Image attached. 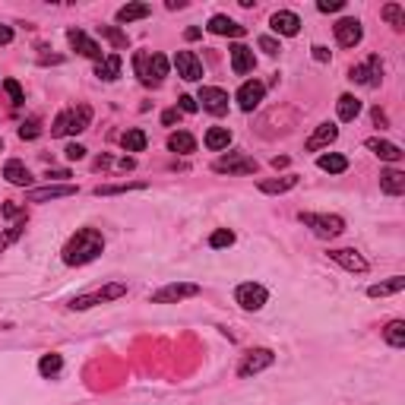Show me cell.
Here are the masks:
<instances>
[{
    "label": "cell",
    "mask_w": 405,
    "mask_h": 405,
    "mask_svg": "<svg viewBox=\"0 0 405 405\" xmlns=\"http://www.w3.org/2000/svg\"><path fill=\"white\" fill-rule=\"evenodd\" d=\"M105 250V238L98 228H79V231L73 234V238L63 244L61 250V260L67 263V266H86V263L98 260Z\"/></svg>",
    "instance_id": "6da1fadb"
},
{
    "label": "cell",
    "mask_w": 405,
    "mask_h": 405,
    "mask_svg": "<svg viewBox=\"0 0 405 405\" xmlns=\"http://www.w3.org/2000/svg\"><path fill=\"white\" fill-rule=\"evenodd\" d=\"M89 124H92V108L89 105H76V108H67L54 117L51 137H76V133L89 130Z\"/></svg>",
    "instance_id": "7a4b0ae2"
},
{
    "label": "cell",
    "mask_w": 405,
    "mask_h": 405,
    "mask_svg": "<svg viewBox=\"0 0 405 405\" xmlns=\"http://www.w3.org/2000/svg\"><path fill=\"white\" fill-rule=\"evenodd\" d=\"M133 70H137L139 83L143 86H158L168 76V57L165 54H146V51H137L133 54Z\"/></svg>",
    "instance_id": "3957f363"
},
{
    "label": "cell",
    "mask_w": 405,
    "mask_h": 405,
    "mask_svg": "<svg viewBox=\"0 0 405 405\" xmlns=\"http://www.w3.org/2000/svg\"><path fill=\"white\" fill-rule=\"evenodd\" d=\"M298 219H301L304 228H310V231H314L316 238H323V240L339 238V234L345 231V219H342V215H330V213H298Z\"/></svg>",
    "instance_id": "277c9868"
},
{
    "label": "cell",
    "mask_w": 405,
    "mask_h": 405,
    "mask_svg": "<svg viewBox=\"0 0 405 405\" xmlns=\"http://www.w3.org/2000/svg\"><path fill=\"white\" fill-rule=\"evenodd\" d=\"M213 171L215 174H257L260 165H257V158H250L247 152H228V155H219L213 162Z\"/></svg>",
    "instance_id": "5b68a950"
},
{
    "label": "cell",
    "mask_w": 405,
    "mask_h": 405,
    "mask_svg": "<svg viewBox=\"0 0 405 405\" xmlns=\"http://www.w3.org/2000/svg\"><path fill=\"white\" fill-rule=\"evenodd\" d=\"M124 295H127V285H124V282H108L105 289L92 291V295H79V298H73V301H70L67 307H70V310H89V307H95V304L114 301V298H124Z\"/></svg>",
    "instance_id": "8992f818"
},
{
    "label": "cell",
    "mask_w": 405,
    "mask_h": 405,
    "mask_svg": "<svg viewBox=\"0 0 405 405\" xmlns=\"http://www.w3.org/2000/svg\"><path fill=\"white\" fill-rule=\"evenodd\" d=\"M273 364H275V351L273 349H250L238 364V377L240 380L257 377V374H263L266 367H273Z\"/></svg>",
    "instance_id": "52a82bcc"
},
{
    "label": "cell",
    "mask_w": 405,
    "mask_h": 405,
    "mask_svg": "<svg viewBox=\"0 0 405 405\" xmlns=\"http://www.w3.org/2000/svg\"><path fill=\"white\" fill-rule=\"evenodd\" d=\"M197 295H199L197 282H168V285H162L158 291H152L149 301L152 304H178V301H184V298H197Z\"/></svg>",
    "instance_id": "ba28073f"
},
{
    "label": "cell",
    "mask_w": 405,
    "mask_h": 405,
    "mask_svg": "<svg viewBox=\"0 0 405 405\" xmlns=\"http://www.w3.org/2000/svg\"><path fill=\"white\" fill-rule=\"evenodd\" d=\"M349 79L367 86V89H377V86L383 83V61H380L377 54H371V57H367V63H358V67L349 70Z\"/></svg>",
    "instance_id": "9c48e42d"
},
{
    "label": "cell",
    "mask_w": 405,
    "mask_h": 405,
    "mask_svg": "<svg viewBox=\"0 0 405 405\" xmlns=\"http://www.w3.org/2000/svg\"><path fill=\"white\" fill-rule=\"evenodd\" d=\"M234 301L244 310H263L269 301V291L263 289L260 282H240L238 289H234Z\"/></svg>",
    "instance_id": "30bf717a"
},
{
    "label": "cell",
    "mask_w": 405,
    "mask_h": 405,
    "mask_svg": "<svg viewBox=\"0 0 405 405\" xmlns=\"http://www.w3.org/2000/svg\"><path fill=\"white\" fill-rule=\"evenodd\" d=\"M79 187L76 184H48V187H32L26 193V203H51V199H63V197H76Z\"/></svg>",
    "instance_id": "8fae6325"
},
{
    "label": "cell",
    "mask_w": 405,
    "mask_h": 405,
    "mask_svg": "<svg viewBox=\"0 0 405 405\" xmlns=\"http://www.w3.org/2000/svg\"><path fill=\"white\" fill-rule=\"evenodd\" d=\"M67 42H70V48L79 51V54L89 57V61H95V63L105 61V54H102V48H98V42H92L83 29H67Z\"/></svg>",
    "instance_id": "7c38bea8"
},
{
    "label": "cell",
    "mask_w": 405,
    "mask_h": 405,
    "mask_svg": "<svg viewBox=\"0 0 405 405\" xmlns=\"http://www.w3.org/2000/svg\"><path fill=\"white\" fill-rule=\"evenodd\" d=\"M197 105H203L209 114L222 117V114H228V92L219 89V86H203V89H199Z\"/></svg>",
    "instance_id": "4fadbf2b"
},
{
    "label": "cell",
    "mask_w": 405,
    "mask_h": 405,
    "mask_svg": "<svg viewBox=\"0 0 405 405\" xmlns=\"http://www.w3.org/2000/svg\"><path fill=\"white\" fill-rule=\"evenodd\" d=\"M330 260L339 263V266H342L345 273H355V275L367 273V260H364V257L358 254L355 247H333V250H330Z\"/></svg>",
    "instance_id": "5bb4252c"
},
{
    "label": "cell",
    "mask_w": 405,
    "mask_h": 405,
    "mask_svg": "<svg viewBox=\"0 0 405 405\" xmlns=\"http://www.w3.org/2000/svg\"><path fill=\"white\" fill-rule=\"evenodd\" d=\"M361 38H364L361 20H355V16H345V20L336 22V42L342 45V48H355V45H361Z\"/></svg>",
    "instance_id": "9a60e30c"
},
{
    "label": "cell",
    "mask_w": 405,
    "mask_h": 405,
    "mask_svg": "<svg viewBox=\"0 0 405 405\" xmlns=\"http://www.w3.org/2000/svg\"><path fill=\"white\" fill-rule=\"evenodd\" d=\"M174 67H178V76L187 79V83H199L203 79V63L193 51H178L174 54Z\"/></svg>",
    "instance_id": "2e32d148"
},
{
    "label": "cell",
    "mask_w": 405,
    "mask_h": 405,
    "mask_svg": "<svg viewBox=\"0 0 405 405\" xmlns=\"http://www.w3.org/2000/svg\"><path fill=\"white\" fill-rule=\"evenodd\" d=\"M263 95H266V86H263L260 79H247V83L238 89V95H234V98H238L240 111H254V108H260Z\"/></svg>",
    "instance_id": "e0dca14e"
},
{
    "label": "cell",
    "mask_w": 405,
    "mask_h": 405,
    "mask_svg": "<svg viewBox=\"0 0 405 405\" xmlns=\"http://www.w3.org/2000/svg\"><path fill=\"white\" fill-rule=\"evenodd\" d=\"M269 26H273L275 35H285V38H291V35L301 32V20H298V13H291V10H279V13L269 16Z\"/></svg>",
    "instance_id": "ac0fdd59"
},
{
    "label": "cell",
    "mask_w": 405,
    "mask_h": 405,
    "mask_svg": "<svg viewBox=\"0 0 405 405\" xmlns=\"http://www.w3.org/2000/svg\"><path fill=\"white\" fill-rule=\"evenodd\" d=\"M254 67H257V57H254V48H247V45H231V70L238 76H247V73H254Z\"/></svg>",
    "instance_id": "d6986e66"
},
{
    "label": "cell",
    "mask_w": 405,
    "mask_h": 405,
    "mask_svg": "<svg viewBox=\"0 0 405 405\" xmlns=\"http://www.w3.org/2000/svg\"><path fill=\"white\" fill-rule=\"evenodd\" d=\"M339 137V127L336 124H320L314 133H310V139L304 143V149L307 152H316V149H326V146H333Z\"/></svg>",
    "instance_id": "ffe728a7"
},
{
    "label": "cell",
    "mask_w": 405,
    "mask_h": 405,
    "mask_svg": "<svg viewBox=\"0 0 405 405\" xmlns=\"http://www.w3.org/2000/svg\"><path fill=\"white\" fill-rule=\"evenodd\" d=\"M209 32L213 35H228V38H244L247 35V26H240V22H234V20H228V16H213L209 20Z\"/></svg>",
    "instance_id": "44dd1931"
},
{
    "label": "cell",
    "mask_w": 405,
    "mask_h": 405,
    "mask_svg": "<svg viewBox=\"0 0 405 405\" xmlns=\"http://www.w3.org/2000/svg\"><path fill=\"white\" fill-rule=\"evenodd\" d=\"M380 190L390 193V197H402L405 193V171H399V168H383V171H380Z\"/></svg>",
    "instance_id": "7402d4cb"
},
{
    "label": "cell",
    "mask_w": 405,
    "mask_h": 405,
    "mask_svg": "<svg viewBox=\"0 0 405 405\" xmlns=\"http://www.w3.org/2000/svg\"><path fill=\"white\" fill-rule=\"evenodd\" d=\"M3 178H7L10 184H16V187H29V184L35 181V178H32V171H29V168L22 165L20 158H10L7 165H3Z\"/></svg>",
    "instance_id": "603a6c76"
},
{
    "label": "cell",
    "mask_w": 405,
    "mask_h": 405,
    "mask_svg": "<svg viewBox=\"0 0 405 405\" xmlns=\"http://www.w3.org/2000/svg\"><path fill=\"white\" fill-rule=\"evenodd\" d=\"M364 146H367V149H371L377 158H383V162H399V158H402V149H399L396 143H390V139H377V137H371Z\"/></svg>",
    "instance_id": "cb8c5ba5"
},
{
    "label": "cell",
    "mask_w": 405,
    "mask_h": 405,
    "mask_svg": "<svg viewBox=\"0 0 405 405\" xmlns=\"http://www.w3.org/2000/svg\"><path fill=\"white\" fill-rule=\"evenodd\" d=\"M298 174H285V178H266V181H260V193H269V197H273V193H289V190H295L298 187Z\"/></svg>",
    "instance_id": "d4e9b609"
},
{
    "label": "cell",
    "mask_w": 405,
    "mask_h": 405,
    "mask_svg": "<svg viewBox=\"0 0 405 405\" xmlns=\"http://www.w3.org/2000/svg\"><path fill=\"white\" fill-rule=\"evenodd\" d=\"M121 67H124L121 54H108L102 63H95V76H98V79H105V83H114L117 76H121Z\"/></svg>",
    "instance_id": "484cf974"
},
{
    "label": "cell",
    "mask_w": 405,
    "mask_h": 405,
    "mask_svg": "<svg viewBox=\"0 0 405 405\" xmlns=\"http://www.w3.org/2000/svg\"><path fill=\"white\" fill-rule=\"evenodd\" d=\"M152 13V7L149 3H127V7H121L117 10V16L114 20L121 22V26H130V22H137V20H146V16Z\"/></svg>",
    "instance_id": "4316f807"
},
{
    "label": "cell",
    "mask_w": 405,
    "mask_h": 405,
    "mask_svg": "<svg viewBox=\"0 0 405 405\" xmlns=\"http://www.w3.org/2000/svg\"><path fill=\"white\" fill-rule=\"evenodd\" d=\"M203 143H206V149L222 152V149H228V146H231V130H228V127H209Z\"/></svg>",
    "instance_id": "83f0119b"
},
{
    "label": "cell",
    "mask_w": 405,
    "mask_h": 405,
    "mask_svg": "<svg viewBox=\"0 0 405 405\" xmlns=\"http://www.w3.org/2000/svg\"><path fill=\"white\" fill-rule=\"evenodd\" d=\"M316 168L326 171V174H342V171H349V158L339 155V152H330V155L316 158Z\"/></svg>",
    "instance_id": "f1b7e54d"
},
{
    "label": "cell",
    "mask_w": 405,
    "mask_h": 405,
    "mask_svg": "<svg viewBox=\"0 0 405 405\" xmlns=\"http://www.w3.org/2000/svg\"><path fill=\"white\" fill-rule=\"evenodd\" d=\"M168 149L178 152V155H190V152H197V139H193L187 130H178V133L168 137Z\"/></svg>",
    "instance_id": "f546056e"
},
{
    "label": "cell",
    "mask_w": 405,
    "mask_h": 405,
    "mask_svg": "<svg viewBox=\"0 0 405 405\" xmlns=\"http://www.w3.org/2000/svg\"><path fill=\"white\" fill-rule=\"evenodd\" d=\"M336 111H339V121H345V124H349V121H355V117L361 114V102H358L355 95H349V92H345V95H339Z\"/></svg>",
    "instance_id": "4dcf8cb0"
},
{
    "label": "cell",
    "mask_w": 405,
    "mask_h": 405,
    "mask_svg": "<svg viewBox=\"0 0 405 405\" xmlns=\"http://www.w3.org/2000/svg\"><path fill=\"white\" fill-rule=\"evenodd\" d=\"M130 190H146L143 181H127V184H102L95 187V197H117V193H130Z\"/></svg>",
    "instance_id": "1f68e13d"
},
{
    "label": "cell",
    "mask_w": 405,
    "mask_h": 405,
    "mask_svg": "<svg viewBox=\"0 0 405 405\" xmlns=\"http://www.w3.org/2000/svg\"><path fill=\"white\" fill-rule=\"evenodd\" d=\"M405 289V279L402 275H392L390 282H380V285H371L367 289V298H386V295H396V291Z\"/></svg>",
    "instance_id": "d6a6232c"
},
{
    "label": "cell",
    "mask_w": 405,
    "mask_h": 405,
    "mask_svg": "<svg viewBox=\"0 0 405 405\" xmlns=\"http://www.w3.org/2000/svg\"><path fill=\"white\" fill-rule=\"evenodd\" d=\"M383 339H386V345H392V349H405V320H390V323H386Z\"/></svg>",
    "instance_id": "836d02e7"
},
{
    "label": "cell",
    "mask_w": 405,
    "mask_h": 405,
    "mask_svg": "<svg viewBox=\"0 0 405 405\" xmlns=\"http://www.w3.org/2000/svg\"><path fill=\"white\" fill-rule=\"evenodd\" d=\"M146 143H149V137H146L139 127H133V130H127L124 137H121V146H124V152H143Z\"/></svg>",
    "instance_id": "e575fe53"
},
{
    "label": "cell",
    "mask_w": 405,
    "mask_h": 405,
    "mask_svg": "<svg viewBox=\"0 0 405 405\" xmlns=\"http://www.w3.org/2000/svg\"><path fill=\"white\" fill-rule=\"evenodd\" d=\"M22 234H26V215H22L20 222H13V225H10L7 231L0 234V254H3L7 247H13V244L22 238Z\"/></svg>",
    "instance_id": "d590c367"
},
{
    "label": "cell",
    "mask_w": 405,
    "mask_h": 405,
    "mask_svg": "<svg viewBox=\"0 0 405 405\" xmlns=\"http://www.w3.org/2000/svg\"><path fill=\"white\" fill-rule=\"evenodd\" d=\"M380 16H383V20L390 22L396 32H402V29H405V10H402V3H386V7L380 10Z\"/></svg>",
    "instance_id": "8d00e7d4"
},
{
    "label": "cell",
    "mask_w": 405,
    "mask_h": 405,
    "mask_svg": "<svg viewBox=\"0 0 405 405\" xmlns=\"http://www.w3.org/2000/svg\"><path fill=\"white\" fill-rule=\"evenodd\" d=\"M61 371H63V358L57 355V351H51V355H45L42 361H38V374H42V377H57Z\"/></svg>",
    "instance_id": "74e56055"
},
{
    "label": "cell",
    "mask_w": 405,
    "mask_h": 405,
    "mask_svg": "<svg viewBox=\"0 0 405 405\" xmlns=\"http://www.w3.org/2000/svg\"><path fill=\"white\" fill-rule=\"evenodd\" d=\"M98 32H102V38H108V42L114 45L117 51H127V45H130L127 32H121V29H117V26H98Z\"/></svg>",
    "instance_id": "f35d334b"
},
{
    "label": "cell",
    "mask_w": 405,
    "mask_h": 405,
    "mask_svg": "<svg viewBox=\"0 0 405 405\" xmlns=\"http://www.w3.org/2000/svg\"><path fill=\"white\" fill-rule=\"evenodd\" d=\"M231 244H234V231H231V228H219V231L209 234V247H213V250L231 247Z\"/></svg>",
    "instance_id": "ab89813d"
},
{
    "label": "cell",
    "mask_w": 405,
    "mask_h": 405,
    "mask_svg": "<svg viewBox=\"0 0 405 405\" xmlns=\"http://www.w3.org/2000/svg\"><path fill=\"white\" fill-rule=\"evenodd\" d=\"M38 137H42V127H38V121H35V117L22 121V124H20V139H38Z\"/></svg>",
    "instance_id": "60d3db41"
},
{
    "label": "cell",
    "mask_w": 405,
    "mask_h": 405,
    "mask_svg": "<svg viewBox=\"0 0 405 405\" xmlns=\"http://www.w3.org/2000/svg\"><path fill=\"white\" fill-rule=\"evenodd\" d=\"M3 89H7V95L13 98V105H22V102H26V95H22V86L16 83V79H3Z\"/></svg>",
    "instance_id": "b9f144b4"
},
{
    "label": "cell",
    "mask_w": 405,
    "mask_h": 405,
    "mask_svg": "<svg viewBox=\"0 0 405 405\" xmlns=\"http://www.w3.org/2000/svg\"><path fill=\"white\" fill-rule=\"evenodd\" d=\"M0 215H3V219H22V215H26V206H20V203H7V206H0Z\"/></svg>",
    "instance_id": "7bdbcfd3"
},
{
    "label": "cell",
    "mask_w": 405,
    "mask_h": 405,
    "mask_svg": "<svg viewBox=\"0 0 405 405\" xmlns=\"http://www.w3.org/2000/svg\"><path fill=\"white\" fill-rule=\"evenodd\" d=\"M345 7V0H316V10L320 13H339Z\"/></svg>",
    "instance_id": "ee69618b"
},
{
    "label": "cell",
    "mask_w": 405,
    "mask_h": 405,
    "mask_svg": "<svg viewBox=\"0 0 405 405\" xmlns=\"http://www.w3.org/2000/svg\"><path fill=\"white\" fill-rule=\"evenodd\" d=\"M260 51H266L269 57H275L282 51V45L275 42V38H269V35H263V38H260Z\"/></svg>",
    "instance_id": "f6af8a7d"
},
{
    "label": "cell",
    "mask_w": 405,
    "mask_h": 405,
    "mask_svg": "<svg viewBox=\"0 0 405 405\" xmlns=\"http://www.w3.org/2000/svg\"><path fill=\"white\" fill-rule=\"evenodd\" d=\"M63 155H67L70 162H79V158H86V146H79V143H70L67 149H63Z\"/></svg>",
    "instance_id": "bcb514c9"
},
{
    "label": "cell",
    "mask_w": 405,
    "mask_h": 405,
    "mask_svg": "<svg viewBox=\"0 0 405 405\" xmlns=\"http://www.w3.org/2000/svg\"><path fill=\"white\" fill-rule=\"evenodd\" d=\"M178 111H187V114H193V111H199L197 98H193V95H181V98H178Z\"/></svg>",
    "instance_id": "7dc6e473"
},
{
    "label": "cell",
    "mask_w": 405,
    "mask_h": 405,
    "mask_svg": "<svg viewBox=\"0 0 405 405\" xmlns=\"http://www.w3.org/2000/svg\"><path fill=\"white\" fill-rule=\"evenodd\" d=\"M310 51H314V61H316V63H326V61H330V48H323V45H314Z\"/></svg>",
    "instance_id": "c3c4849f"
},
{
    "label": "cell",
    "mask_w": 405,
    "mask_h": 405,
    "mask_svg": "<svg viewBox=\"0 0 405 405\" xmlns=\"http://www.w3.org/2000/svg\"><path fill=\"white\" fill-rule=\"evenodd\" d=\"M178 117H181V111H178V108H168L165 114H162V124L171 127V124H178Z\"/></svg>",
    "instance_id": "681fc988"
},
{
    "label": "cell",
    "mask_w": 405,
    "mask_h": 405,
    "mask_svg": "<svg viewBox=\"0 0 405 405\" xmlns=\"http://www.w3.org/2000/svg\"><path fill=\"white\" fill-rule=\"evenodd\" d=\"M13 42V29L10 26H0V45H10Z\"/></svg>",
    "instance_id": "f907efd6"
},
{
    "label": "cell",
    "mask_w": 405,
    "mask_h": 405,
    "mask_svg": "<svg viewBox=\"0 0 405 405\" xmlns=\"http://www.w3.org/2000/svg\"><path fill=\"white\" fill-rule=\"evenodd\" d=\"M371 117H374V124H377V127H386V114H383L380 108H374V111H371Z\"/></svg>",
    "instance_id": "816d5d0a"
},
{
    "label": "cell",
    "mask_w": 405,
    "mask_h": 405,
    "mask_svg": "<svg viewBox=\"0 0 405 405\" xmlns=\"http://www.w3.org/2000/svg\"><path fill=\"white\" fill-rule=\"evenodd\" d=\"M273 168L279 171V168H289V155H275L273 158Z\"/></svg>",
    "instance_id": "f5cc1de1"
},
{
    "label": "cell",
    "mask_w": 405,
    "mask_h": 405,
    "mask_svg": "<svg viewBox=\"0 0 405 405\" xmlns=\"http://www.w3.org/2000/svg\"><path fill=\"white\" fill-rule=\"evenodd\" d=\"M199 35H203V32H199L197 26H193V29H187V32H184V38H187V42H197Z\"/></svg>",
    "instance_id": "db71d44e"
},
{
    "label": "cell",
    "mask_w": 405,
    "mask_h": 405,
    "mask_svg": "<svg viewBox=\"0 0 405 405\" xmlns=\"http://www.w3.org/2000/svg\"><path fill=\"white\" fill-rule=\"evenodd\" d=\"M165 7H168V10H181V7H184V0H168Z\"/></svg>",
    "instance_id": "11a10c76"
},
{
    "label": "cell",
    "mask_w": 405,
    "mask_h": 405,
    "mask_svg": "<svg viewBox=\"0 0 405 405\" xmlns=\"http://www.w3.org/2000/svg\"><path fill=\"white\" fill-rule=\"evenodd\" d=\"M0 152H3V139H0Z\"/></svg>",
    "instance_id": "9f6ffc18"
}]
</instances>
